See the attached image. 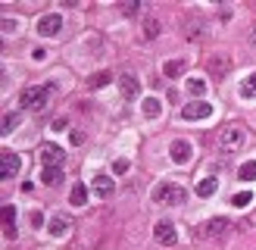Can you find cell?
Instances as JSON below:
<instances>
[{
	"label": "cell",
	"instance_id": "6da1fadb",
	"mask_svg": "<svg viewBox=\"0 0 256 250\" xmlns=\"http://www.w3.org/2000/svg\"><path fill=\"white\" fill-rule=\"evenodd\" d=\"M56 82H50V84H32V88H25L22 91V97H19V104H22V110H28V112H41L44 106H47V97L56 91Z\"/></svg>",
	"mask_w": 256,
	"mask_h": 250
},
{
	"label": "cell",
	"instance_id": "7a4b0ae2",
	"mask_svg": "<svg viewBox=\"0 0 256 250\" xmlns=\"http://www.w3.org/2000/svg\"><path fill=\"white\" fill-rule=\"evenodd\" d=\"M153 200H156V204H162V206H178V204H184V200H188V191H184L182 184L162 182V184L153 188Z\"/></svg>",
	"mask_w": 256,
	"mask_h": 250
},
{
	"label": "cell",
	"instance_id": "3957f363",
	"mask_svg": "<svg viewBox=\"0 0 256 250\" xmlns=\"http://www.w3.org/2000/svg\"><path fill=\"white\" fill-rule=\"evenodd\" d=\"M244 144V128L240 125H225L222 134H219V147H222V154H234V150Z\"/></svg>",
	"mask_w": 256,
	"mask_h": 250
},
{
	"label": "cell",
	"instance_id": "277c9868",
	"mask_svg": "<svg viewBox=\"0 0 256 250\" xmlns=\"http://www.w3.org/2000/svg\"><path fill=\"white\" fill-rule=\"evenodd\" d=\"M206 72L212 75L216 82H222L225 75H232V56H228V54H210V60H206Z\"/></svg>",
	"mask_w": 256,
	"mask_h": 250
},
{
	"label": "cell",
	"instance_id": "5b68a950",
	"mask_svg": "<svg viewBox=\"0 0 256 250\" xmlns=\"http://www.w3.org/2000/svg\"><path fill=\"white\" fill-rule=\"evenodd\" d=\"M212 116V104L210 100H190V104L182 106V119L197 122V119H210Z\"/></svg>",
	"mask_w": 256,
	"mask_h": 250
},
{
	"label": "cell",
	"instance_id": "8992f818",
	"mask_svg": "<svg viewBox=\"0 0 256 250\" xmlns=\"http://www.w3.org/2000/svg\"><path fill=\"white\" fill-rule=\"evenodd\" d=\"M153 238H156L160 244H166V247L178 244V232H175V222H169V219H160L156 225H153Z\"/></svg>",
	"mask_w": 256,
	"mask_h": 250
},
{
	"label": "cell",
	"instance_id": "52a82bcc",
	"mask_svg": "<svg viewBox=\"0 0 256 250\" xmlns=\"http://www.w3.org/2000/svg\"><path fill=\"white\" fill-rule=\"evenodd\" d=\"M184 38L188 41H200V38H206L210 34V22H203L200 16H190V19H184Z\"/></svg>",
	"mask_w": 256,
	"mask_h": 250
},
{
	"label": "cell",
	"instance_id": "ba28073f",
	"mask_svg": "<svg viewBox=\"0 0 256 250\" xmlns=\"http://www.w3.org/2000/svg\"><path fill=\"white\" fill-rule=\"evenodd\" d=\"M60 32H62L60 12H50V16H41V19H38V34H41V38H56Z\"/></svg>",
	"mask_w": 256,
	"mask_h": 250
},
{
	"label": "cell",
	"instance_id": "9c48e42d",
	"mask_svg": "<svg viewBox=\"0 0 256 250\" xmlns=\"http://www.w3.org/2000/svg\"><path fill=\"white\" fill-rule=\"evenodd\" d=\"M19 169H22V160H19V154H10V150H6V154L4 156H0V178H12V175H19Z\"/></svg>",
	"mask_w": 256,
	"mask_h": 250
},
{
	"label": "cell",
	"instance_id": "30bf717a",
	"mask_svg": "<svg viewBox=\"0 0 256 250\" xmlns=\"http://www.w3.org/2000/svg\"><path fill=\"white\" fill-rule=\"evenodd\" d=\"M66 160V150L56 147V144H41V162L44 166H62Z\"/></svg>",
	"mask_w": 256,
	"mask_h": 250
},
{
	"label": "cell",
	"instance_id": "8fae6325",
	"mask_svg": "<svg viewBox=\"0 0 256 250\" xmlns=\"http://www.w3.org/2000/svg\"><path fill=\"white\" fill-rule=\"evenodd\" d=\"M228 232H232V222H228L225 216H212L206 225H203V234H206V238H222Z\"/></svg>",
	"mask_w": 256,
	"mask_h": 250
},
{
	"label": "cell",
	"instance_id": "7c38bea8",
	"mask_svg": "<svg viewBox=\"0 0 256 250\" xmlns=\"http://www.w3.org/2000/svg\"><path fill=\"white\" fill-rule=\"evenodd\" d=\"M119 88H122V97H125V100H134V97L140 94V82L134 78L132 72H122V75H119Z\"/></svg>",
	"mask_w": 256,
	"mask_h": 250
},
{
	"label": "cell",
	"instance_id": "4fadbf2b",
	"mask_svg": "<svg viewBox=\"0 0 256 250\" xmlns=\"http://www.w3.org/2000/svg\"><path fill=\"white\" fill-rule=\"evenodd\" d=\"M169 156H172L175 162H190V156H194V147H190L188 141H172Z\"/></svg>",
	"mask_w": 256,
	"mask_h": 250
},
{
	"label": "cell",
	"instance_id": "5bb4252c",
	"mask_svg": "<svg viewBox=\"0 0 256 250\" xmlns=\"http://www.w3.org/2000/svg\"><path fill=\"white\" fill-rule=\"evenodd\" d=\"M91 191H94L97 197H110L112 191H116V184H112V178H110V175H94V182H91Z\"/></svg>",
	"mask_w": 256,
	"mask_h": 250
},
{
	"label": "cell",
	"instance_id": "9a60e30c",
	"mask_svg": "<svg viewBox=\"0 0 256 250\" xmlns=\"http://www.w3.org/2000/svg\"><path fill=\"white\" fill-rule=\"evenodd\" d=\"M140 112H144L147 119H156L160 112H162V104H160V97H144V100H140Z\"/></svg>",
	"mask_w": 256,
	"mask_h": 250
},
{
	"label": "cell",
	"instance_id": "2e32d148",
	"mask_svg": "<svg viewBox=\"0 0 256 250\" xmlns=\"http://www.w3.org/2000/svg\"><path fill=\"white\" fill-rule=\"evenodd\" d=\"M216 191H219V178H216V175H206V178L197 182V194L200 197H212Z\"/></svg>",
	"mask_w": 256,
	"mask_h": 250
},
{
	"label": "cell",
	"instance_id": "e0dca14e",
	"mask_svg": "<svg viewBox=\"0 0 256 250\" xmlns=\"http://www.w3.org/2000/svg\"><path fill=\"white\" fill-rule=\"evenodd\" d=\"M238 94L244 97V100H256V72H250L244 82H240V88H238Z\"/></svg>",
	"mask_w": 256,
	"mask_h": 250
},
{
	"label": "cell",
	"instance_id": "ac0fdd59",
	"mask_svg": "<svg viewBox=\"0 0 256 250\" xmlns=\"http://www.w3.org/2000/svg\"><path fill=\"white\" fill-rule=\"evenodd\" d=\"M41 182H44V184H50V188L60 184V182H62V166H44Z\"/></svg>",
	"mask_w": 256,
	"mask_h": 250
},
{
	"label": "cell",
	"instance_id": "d6986e66",
	"mask_svg": "<svg viewBox=\"0 0 256 250\" xmlns=\"http://www.w3.org/2000/svg\"><path fill=\"white\" fill-rule=\"evenodd\" d=\"M69 204L72 206H84L88 204V188L78 182V184H72V191H69Z\"/></svg>",
	"mask_w": 256,
	"mask_h": 250
},
{
	"label": "cell",
	"instance_id": "ffe728a7",
	"mask_svg": "<svg viewBox=\"0 0 256 250\" xmlns=\"http://www.w3.org/2000/svg\"><path fill=\"white\" fill-rule=\"evenodd\" d=\"M69 225H72V222H69L66 216H54V219H50V225H47V232L54 234V238H60V234L69 232Z\"/></svg>",
	"mask_w": 256,
	"mask_h": 250
},
{
	"label": "cell",
	"instance_id": "44dd1931",
	"mask_svg": "<svg viewBox=\"0 0 256 250\" xmlns=\"http://www.w3.org/2000/svg\"><path fill=\"white\" fill-rule=\"evenodd\" d=\"M184 69H188V62L184 60H169L162 66V75H169V78H178V75H184Z\"/></svg>",
	"mask_w": 256,
	"mask_h": 250
},
{
	"label": "cell",
	"instance_id": "7402d4cb",
	"mask_svg": "<svg viewBox=\"0 0 256 250\" xmlns=\"http://www.w3.org/2000/svg\"><path fill=\"white\" fill-rule=\"evenodd\" d=\"M188 94L203 100V94H206V82H203V78H188Z\"/></svg>",
	"mask_w": 256,
	"mask_h": 250
},
{
	"label": "cell",
	"instance_id": "603a6c76",
	"mask_svg": "<svg viewBox=\"0 0 256 250\" xmlns=\"http://www.w3.org/2000/svg\"><path fill=\"white\" fill-rule=\"evenodd\" d=\"M238 178L240 182H256V160H247L244 166L238 169Z\"/></svg>",
	"mask_w": 256,
	"mask_h": 250
},
{
	"label": "cell",
	"instance_id": "cb8c5ba5",
	"mask_svg": "<svg viewBox=\"0 0 256 250\" xmlns=\"http://www.w3.org/2000/svg\"><path fill=\"white\" fill-rule=\"evenodd\" d=\"M16 125H19V112H4V119H0V132L10 134V132H16Z\"/></svg>",
	"mask_w": 256,
	"mask_h": 250
},
{
	"label": "cell",
	"instance_id": "d4e9b609",
	"mask_svg": "<svg viewBox=\"0 0 256 250\" xmlns=\"http://www.w3.org/2000/svg\"><path fill=\"white\" fill-rule=\"evenodd\" d=\"M110 82H112V75H110V72H94V78L88 82V84H91L94 91H97V88H104V84H110Z\"/></svg>",
	"mask_w": 256,
	"mask_h": 250
},
{
	"label": "cell",
	"instance_id": "484cf974",
	"mask_svg": "<svg viewBox=\"0 0 256 250\" xmlns=\"http://www.w3.org/2000/svg\"><path fill=\"white\" fill-rule=\"evenodd\" d=\"M250 200H253V194H250V191H240V194H234V197H232V204H234L238 210H244V206H250Z\"/></svg>",
	"mask_w": 256,
	"mask_h": 250
},
{
	"label": "cell",
	"instance_id": "4316f807",
	"mask_svg": "<svg viewBox=\"0 0 256 250\" xmlns=\"http://www.w3.org/2000/svg\"><path fill=\"white\" fill-rule=\"evenodd\" d=\"M160 32H162V25H160L156 19H147V22H144V34H147V38H156Z\"/></svg>",
	"mask_w": 256,
	"mask_h": 250
},
{
	"label": "cell",
	"instance_id": "83f0119b",
	"mask_svg": "<svg viewBox=\"0 0 256 250\" xmlns=\"http://www.w3.org/2000/svg\"><path fill=\"white\" fill-rule=\"evenodd\" d=\"M0 28H4V34H16L19 32V19H4V22H0Z\"/></svg>",
	"mask_w": 256,
	"mask_h": 250
},
{
	"label": "cell",
	"instance_id": "f1b7e54d",
	"mask_svg": "<svg viewBox=\"0 0 256 250\" xmlns=\"http://www.w3.org/2000/svg\"><path fill=\"white\" fill-rule=\"evenodd\" d=\"M4 225H16V206L12 204L4 206Z\"/></svg>",
	"mask_w": 256,
	"mask_h": 250
},
{
	"label": "cell",
	"instance_id": "f546056e",
	"mask_svg": "<svg viewBox=\"0 0 256 250\" xmlns=\"http://www.w3.org/2000/svg\"><path fill=\"white\" fill-rule=\"evenodd\" d=\"M32 225H34V228H41V225H44V212L41 210H32Z\"/></svg>",
	"mask_w": 256,
	"mask_h": 250
},
{
	"label": "cell",
	"instance_id": "4dcf8cb0",
	"mask_svg": "<svg viewBox=\"0 0 256 250\" xmlns=\"http://www.w3.org/2000/svg\"><path fill=\"white\" fill-rule=\"evenodd\" d=\"M66 125H69L66 119H54V125H50V128H54V132H66Z\"/></svg>",
	"mask_w": 256,
	"mask_h": 250
},
{
	"label": "cell",
	"instance_id": "1f68e13d",
	"mask_svg": "<svg viewBox=\"0 0 256 250\" xmlns=\"http://www.w3.org/2000/svg\"><path fill=\"white\" fill-rule=\"evenodd\" d=\"M138 10H140L138 4H125V6H122V12H125V16H134V12H138Z\"/></svg>",
	"mask_w": 256,
	"mask_h": 250
},
{
	"label": "cell",
	"instance_id": "d6a6232c",
	"mask_svg": "<svg viewBox=\"0 0 256 250\" xmlns=\"http://www.w3.org/2000/svg\"><path fill=\"white\" fill-rule=\"evenodd\" d=\"M44 56H47L44 47H34V50H32V60H44Z\"/></svg>",
	"mask_w": 256,
	"mask_h": 250
},
{
	"label": "cell",
	"instance_id": "836d02e7",
	"mask_svg": "<svg viewBox=\"0 0 256 250\" xmlns=\"http://www.w3.org/2000/svg\"><path fill=\"white\" fill-rule=\"evenodd\" d=\"M112 169H116V172H125V169H128V160H116V166H112Z\"/></svg>",
	"mask_w": 256,
	"mask_h": 250
},
{
	"label": "cell",
	"instance_id": "e575fe53",
	"mask_svg": "<svg viewBox=\"0 0 256 250\" xmlns=\"http://www.w3.org/2000/svg\"><path fill=\"white\" fill-rule=\"evenodd\" d=\"M247 41H250V47H256V25H253V28L247 32Z\"/></svg>",
	"mask_w": 256,
	"mask_h": 250
}]
</instances>
